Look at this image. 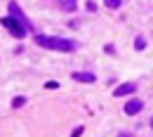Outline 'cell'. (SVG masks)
<instances>
[{
    "mask_svg": "<svg viewBox=\"0 0 153 137\" xmlns=\"http://www.w3.org/2000/svg\"><path fill=\"white\" fill-rule=\"evenodd\" d=\"M134 90H137V83H123L113 90V95L115 97H125V95H132Z\"/></svg>",
    "mask_w": 153,
    "mask_h": 137,
    "instance_id": "3",
    "label": "cell"
},
{
    "mask_svg": "<svg viewBox=\"0 0 153 137\" xmlns=\"http://www.w3.org/2000/svg\"><path fill=\"white\" fill-rule=\"evenodd\" d=\"M144 45H146L144 38H137V40H134V47H137V50H144Z\"/></svg>",
    "mask_w": 153,
    "mask_h": 137,
    "instance_id": "10",
    "label": "cell"
},
{
    "mask_svg": "<svg viewBox=\"0 0 153 137\" xmlns=\"http://www.w3.org/2000/svg\"><path fill=\"white\" fill-rule=\"evenodd\" d=\"M10 14H12V17H17L26 28H31V24H28V19H26V14L19 10V5H17V2H10Z\"/></svg>",
    "mask_w": 153,
    "mask_h": 137,
    "instance_id": "4",
    "label": "cell"
},
{
    "mask_svg": "<svg viewBox=\"0 0 153 137\" xmlns=\"http://www.w3.org/2000/svg\"><path fill=\"white\" fill-rule=\"evenodd\" d=\"M151 128H153V118H151Z\"/></svg>",
    "mask_w": 153,
    "mask_h": 137,
    "instance_id": "11",
    "label": "cell"
},
{
    "mask_svg": "<svg viewBox=\"0 0 153 137\" xmlns=\"http://www.w3.org/2000/svg\"><path fill=\"white\" fill-rule=\"evenodd\" d=\"M73 80H78V83H94L97 80V76L94 73H87V71H78V73H73Z\"/></svg>",
    "mask_w": 153,
    "mask_h": 137,
    "instance_id": "6",
    "label": "cell"
},
{
    "mask_svg": "<svg viewBox=\"0 0 153 137\" xmlns=\"http://www.w3.org/2000/svg\"><path fill=\"white\" fill-rule=\"evenodd\" d=\"M104 5L111 7V10H115V7H120V0H104Z\"/></svg>",
    "mask_w": 153,
    "mask_h": 137,
    "instance_id": "8",
    "label": "cell"
},
{
    "mask_svg": "<svg viewBox=\"0 0 153 137\" xmlns=\"http://www.w3.org/2000/svg\"><path fill=\"white\" fill-rule=\"evenodd\" d=\"M24 102H26V97H14V102H12V106H14V109H19V106L24 104Z\"/></svg>",
    "mask_w": 153,
    "mask_h": 137,
    "instance_id": "9",
    "label": "cell"
},
{
    "mask_svg": "<svg viewBox=\"0 0 153 137\" xmlns=\"http://www.w3.org/2000/svg\"><path fill=\"white\" fill-rule=\"evenodd\" d=\"M36 43L40 47H47V50H59V52H73L78 45L73 40H66V38H54V36H42L38 33L36 36Z\"/></svg>",
    "mask_w": 153,
    "mask_h": 137,
    "instance_id": "1",
    "label": "cell"
},
{
    "mask_svg": "<svg viewBox=\"0 0 153 137\" xmlns=\"http://www.w3.org/2000/svg\"><path fill=\"white\" fill-rule=\"evenodd\" d=\"M59 5H61V10H66V12H73V10L78 7L76 0H59Z\"/></svg>",
    "mask_w": 153,
    "mask_h": 137,
    "instance_id": "7",
    "label": "cell"
},
{
    "mask_svg": "<svg viewBox=\"0 0 153 137\" xmlns=\"http://www.w3.org/2000/svg\"><path fill=\"white\" fill-rule=\"evenodd\" d=\"M141 109H144V104H141L139 99H130V102L125 104V114H127V116H134V114H139Z\"/></svg>",
    "mask_w": 153,
    "mask_h": 137,
    "instance_id": "5",
    "label": "cell"
},
{
    "mask_svg": "<svg viewBox=\"0 0 153 137\" xmlns=\"http://www.w3.org/2000/svg\"><path fill=\"white\" fill-rule=\"evenodd\" d=\"M0 24H2V26H5V28L14 36V38H24V36L28 33V28H26V26L17 19V17H12V14H10V17H2V19H0Z\"/></svg>",
    "mask_w": 153,
    "mask_h": 137,
    "instance_id": "2",
    "label": "cell"
}]
</instances>
